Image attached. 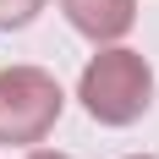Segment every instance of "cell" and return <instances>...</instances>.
I'll use <instances>...</instances> for the list:
<instances>
[{
	"label": "cell",
	"instance_id": "3",
	"mask_svg": "<svg viewBox=\"0 0 159 159\" xmlns=\"http://www.w3.org/2000/svg\"><path fill=\"white\" fill-rule=\"evenodd\" d=\"M66 22L82 33V39H93V44H110L121 33L137 22V0H61Z\"/></svg>",
	"mask_w": 159,
	"mask_h": 159
},
{
	"label": "cell",
	"instance_id": "6",
	"mask_svg": "<svg viewBox=\"0 0 159 159\" xmlns=\"http://www.w3.org/2000/svg\"><path fill=\"white\" fill-rule=\"evenodd\" d=\"M137 159H148V154H137Z\"/></svg>",
	"mask_w": 159,
	"mask_h": 159
},
{
	"label": "cell",
	"instance_id": "4",
	"mask_svg": "<svg viewBox=\"0 0 159 159\" xmlns=\"http://www.w3.org/2000/svg\"><path fill=\"white\" fill-rule=\"evenodd\" d=\"M44 11V0H0V28H28Z\"/></svg>",
	"mask_w": 159,
	"mask_h": 159
},
{
	"label": "cell",
	"instance_id": "5",
	"mask_svg": "<svg viewBox=\"0 0 159 159\" xmlns=\"http://www.w3.org/2000/svg\"><path fill=\"white\" fill-rule=\"evenodd\" d=\"M28 159H71V154H55V148H33Z\"/></svg>",
	"mask_w": 159,
	"mask_h": 159
},
{
	"label": "cell",
	"instance_id": "1",
	"mask_svg": "<svg viewBox=\"0 0 159 159\" xmlns=\"http://www.w3.org/2000/svg\"><path fill=\"white\" fill-rule=\"evenodd\" d=\"M77 99L99 126H132L154 104V71H148V61L137 49H99L82 66Z\"/></svg>",
	"mask_w": 159,
	"mask_h": 159
},
{
	"label": "cell",
	"instance_id": "2",
	"mask_svg": "<svg viewBox=\"0 0 159 159\" xmlns=\"http://www.w3.org/2000/svg\"><path fill=\"white\" fill-rule=\"evenodd\" d=\"M61 82L39 66H6L0 71V143H44L61 121Z\"/></svg>",
	"mask_w": 159,
	"mask_h": 159
}]
</instances>
